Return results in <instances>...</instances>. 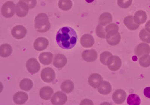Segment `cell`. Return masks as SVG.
<instances>
[{
	"instance_id": "3957f363",
	"label": "cell",
	"mask_w": 150,
	"mask_h": 105,
	"mask_svg": "<svg viewBox=\"0 0 150 105\" xmlns=\"http://www.w3.org/2000/svg\"><path fill=\"white\" fill-rule=\"evenodd\" d=\"M16 12V6L13 1L6 2L1 8V13L6 18H10L14 15Z\"/></svg>"
},
{
	"instance_id": "5bb4252c",
	"label": "cell",
	"mask_w": 150,
	"mask_h": 105,
	"mask_svg": "<svg viewBox=\"0 0 150 105\" xmlns=\"http://www.w3.org/2000/svg\"><path fill=\"white\" fill-rule=\"evenodd\" d=\"M80 43L84 48H89L94 45L95 40L93 36L89 34H85L81 38Z\"/></svg>"
},
{
	"instance_id": "83f0119b",
	"label": "cell",
	"mask_w": 150,
	"mask_h": 105,
	"mask_svg": "<svg viewBox=\"0 0 150 105\" xmlns=\"http://www.w3.org/2000/svg\"><path fill=\"white\" fill-rule=\"evenodd\" d=\"M33 81L30 79H23L20 83V88L23 91H30L33 87Z\"/></svg>"
},
{
	"instance_id": "ffe728a7",
	"label": "cell",
	"mask_w": 150,
	"mask_h": 105,
	"mask_svg": "<svg viewBox=\"0 0 150 105\" xmlns=\"http://www.w3.org/2000/svg\"><path fill=\"white\" fill-rule=\"evenodd\" d=\"M123 22L125 25L131 30L137 29L139 26L134 21V17L132 16H129L125 17L124 19Z\"/></svg>"
},
{
	"instance_id": "2e32d148",
	"label": "cell",
	"mask_w": 150,
	"mask_h": 105,
	"mask_svg": "<svg viewBox=\"0 0 150 105\" xmlns=\"http://www.w3.org/2000/svg\"><path fill=\"white\" fill-rule=\"evenodd\" d=\"M150 53V46L144 43L139 44L135 49V54L138 57L144 54H149Z\"/></svg>"
},
{
	"instance_id": "44dd1931",
	"label": "cell",
	"mask_w": 150,
	"mask_h": 105,
	"mask_svg": "<svg viewBox=\"0 0 150 105\" xmlns=\"http://www.w3.org/2000/svg\"><path fill=\"white\" fill-rule=\"evenodd\" d=\"M53 90L49 86L44 87L40 90V96L42 99L45 100H49L53 95Z\"/></svg>"
},
{
	"instance_id": "ba28073f",
	"label": "cell",
	"mask_w": 150,
	"mask_h": 105,
	"mask_svg": "<svg viewBox=\"0 0 150 105\" xmlns=\"http://www.w3.org/2000/svg\"><path fill=\"white\" fill-rule=\"evenodd\" d=\"M29 7L25 2L20 1L16 6V15L20 17H24L28 13Z\"/></svg>"
},
{
	"instance_id": "6da1fadb",
	"label": "cell",
	"mask_w": 150,
	"mask_h": 105,
	"mask_svg": "<svg viewBox=\"0 0 150 105\" xmlns=\"http://www.w3.org/2000/svg\"><path fill=\"white\" fill-rule=\"evenodd\" d=\"M78 36L74 29L71 27H64L60 29L56 35L58 45L64 49L73 48L77 43Z\"/></svg>"
},
{
	"instance_id": "8992f818",
	"label": "cell",
	"mask_w": 150,
	"mask_h": 105,
	"mask_svg": "<svg viewBox=\"0 0 150 105\" xmlns=\"http://www.w3.org/2000/svg\"><path fill=\"white\" fill-rule=\"evenodd\" d=\"M67 97L65 94L60 91H58L54 94L51 99V101L53 105H62L67 101Z\"/></svg>"
},
{
	"instance_id": "836d02e7",
	"label": "cell",
	"mask_w": 150,
	"mask_h": 105,
	"mask_svg": "<svg viewBox=\"0 0 150 105\" xmlns=\"http://www.w3.org/2000/svg\"><path fill=\"white\" fill-rule=\"evenodd\" d=\"M118 30H119V27L118 25L115 23L109 24L105 28V30L107 33L118 32Z\"/></svg>"
},
{
	"instance_id": "7c38bea8",
	"label": "cell",
	"mask_w": 150,
	"mask_h": 105,
	"mask_svg": "<svg viewBox=\"0 0 150 105\" xmlns=\"http://www.w3.org/2000/svg\"><path fill=\"white\" fill-rule=\"evenodd\" d=\"M102 77L98 73H94L91 74L88 78L89 85L94 88H98V87L103 82Z\"/></svg>"
},
{
	"instance_id": "7402d4cb",
	"label": "cell",
	"mask_w": 150,
	"mask_h": 105,
	"mask_svg": "<svg viewBox=\"0 0 150 105\" xmlns=\"http://www.w3.org/2000/svg\"><path fill=\"white\" fill-rule=\"evenodd\" d=\"M134 21L138 25L144 24L147 20V15L143 10H138L135 13L134 16Z\"/></svg>"
},
{
	"instance_id": "603a6c76",
	"label": "cell",
	"mask_w": 150,
	"mask_h": 105,
	"mask_svg": "<svg viewBox=\"0 0 150 105\" xmlns=\"http://www.w3.org/2000/svg\"><path fill=\"white\" fill-rule=\"evenodd\" d=\"M111 86L108 81H104L98 87V91L100 94L107 95L111 92Z\"/></svg>"
},
{
	"instance_id": "7a4b0ae2",
	"label": "cell",
	"mask_w": 150,
	"mask_h": 105,
	"mask_svg": "<svg viewBox=\"0 0 150 105\" xmlns=\"http://www.w3.org/2000/svg\"><path fill=\"white\" fill-rule=\"evenodd\" d=\"M35 27L39 33H45L50 30L51 24L48 16L45 13H41L36 16Z\"/></svg>"
},
{
	"instance_id": "74e56055",
	"label": "cell",
	"mask_w": 150,
	"mask_h": 105,
	"mask_svg": "<svg viewBox=\"0 0 150 105\" xmlns=\"http://www.w3.org/2000/svg\"><path fill=\"white\" fill-rule=\"evenodd\" d=\"M145 29L148 31V32L150 33V20L148 21L146 24H145Z\"/></svg>"
},
{
	"instance_id": "cb8c5ba5",
	"label": "cell",
	"mask_w": 150,
	"mask_h": 105,
	"mask_svg": "<svg viewBox=\"0 0 150 105\" xmlns=\"http://www.w3.org/2000/svg\"><path fill=\"white\" fill-rule=\"evenodd\" d=\"M12 52L13 49L8 44H4L0 47V56L2 57H8L11 56Z\"/></svg>"
},
{
	"instance_id": "52a82bcc",
	"label": "cell",
	"mask_w": 150,
	"mask_h": 105,
	"mask_svg": "<svg viewBox=\"0 0 150 105\" xmlns=\"http://www.w3.org/2000/svg\"><path fill=\"white\" fill-rule=\"evenodd\" d=\"M11 34L16 39H21L26 36L27 34V30L22 25H17L13 28Z\"/></svg>"
},
{
	"instance_id": "4316f807",
	"label": "cell",
	"mask_w": 150,
	"mask_h": 105,
	"mask_svg": "<svg viewBox=\"0 0 150 105\" xmlns=\"http://www.w3.org/2000/svg\"><path fill=\"white\" fill-rule=\"evenodd\" d=\"M113 55L109 51H104L100 56V61L103 64L108 66L111 62Z\"/></svg>"
},
{
	"instance_id": "d6986e66",
	"label": "cell",
	"mask_w": 150,
	"mask_h": 105,
	"mask_svg": "<svg viewBox=\"0 0 150 105\" xmlns=\"http://www.w3.org/2000/svg\"><path fill=\"white\" fill-rule=\"evenodd\" d=\"M53 55L51 52H43L39 56V59L41 63L44 65H49L52 62Z\"/></svg>"
},
{
	"instance_id": "9c48e42d",
	"label": "cell",
	"mask_w": 150,
	"mask_h": 105,
	"mask_svg": "<svg viewBox=\"0 0 150 105\" xmlns=\"http://www.w3.org/2000/svg\"><path fill=\"white\" fill-rule=\"evenodd\" d=\"M49 44L48 39L43 37H39L36 39L34 42V49L37 51H42L45 50Z\"/></svg>"
},
{
	"instance_id": "5b68a950",
	"label": "cell",
	"mask_w": 150,
	"mask_h": 105,
	"mask_svg": "<svg viewBox=\"0 0 150 105\" xmlns=\"http://www.w3.org/2000/svg\"><path fill=\"white\" fill-rule=\"evenodd\" d=\"M28 71L31 74L37 73L41 69V65L35 58H30L26 63Z\"/></svg>"
},
{
	"instance_id": "8d00e7d4",
	"label": "cell",
	"mask_w": 150,
	"mask_h": 105,
	"mask_svg": "<svg viewBox=\"0 0 150 105\" xmlns=\"http://www.w3.org/2000/svg\"><path fill=\"white\" fill-rule=\"evenodd\" d=\"M144 95L148 98H150V87H146L144 90Z\"/></svg>"
},
{
	"instance_id": "8fae6325",
	"label": "cell",
	"mask_w": 150,
	"mask_h": 105,
	"mask_svg": "<svg viewBox=\"0 0 150 105\" xmlns=\"http://www.w3.org/2000/svg\"><path fill=\"white\" fill-rule=\"evenodd\" d=\"M106 41L110 45L115 46L120 43L121 37L118 32L116 33H107Z\"/></svg>"
},
{
	"instance_id": "d590c367",
	"label": "cell",
	"mask_w": 150,
	"mask_h": 105,
	"mask_svg": "<svg viewBox=\"0 0 150 105\" xmlns=\"http://www.w3.org/2000/svg\"><path fill=\"white\" fill-rule=\"evenodd\" d=\"M20 1L25 2L28 6L30 9H33L36 6V0H20Z\"/></svg>"
},
{
	"instance_id": "30bf717a",
	"label": "cell",
	"mask_w": 150,
	"mask_h": 105,
	"mask_svg": "<svg viewBox=\"0 0 150 105\" xmlns=\"http://www.w3.org/2000/svg\"><path fill=\"white\" fill-rule=\"evenodd\" d=\"M127 94L124 90L122 89H117L116 90L113 95L112 99L113 101L117 104H122L125 101Z\"/></svg>"
},
{
	"instance_id": "4fadbf2b",
	"label": "cell",
	"mask_w": 150,
	"mask_h": 105,
	"mask_svg": "<svg viewBox=\"0 0 150 105\" xmlns=\"http://www.w3.org/2000/svg\"><path fill=\"white\" fill-rule=\"evenodd\" d=\"M83 60L87 62H93L95 61L97 58V53L93 49L84 51L82 53Z\"/></svg>"
},
{
	"instance_id": "d4e9b609",
	"label": "cell",
	"mask_w": 150,
	"mask_h": 105,
	"mask_svg": "<svg viewBox=\"0 0 150 105\" xmlns=\"http://www.w3.org/2000/svg\"><path fill=\"white\" fill-rule=\"evenodd\" d=\"M113 18L110 13H104L102 14L99 19V23L103 26H105L108 23L112 22Z\"/></svg>"
},
{
	"instance_id": "f35d334b",
	"label": "cell",
	"mask_w": 150,
	"mask_h": 105,
	"mask_svg": "<svg viewBox=\"0 0 150 105\" xmlns=\"http://www.w3.org/2000/svg\"><path fill=\"white\" fill-rule=\"evenodd\" d=\"M94 1V0H86V1L88 3H92V2H93Z\"/></svg>"
},
{
	"instance_id": "277c9868",
	"label": "cell",
	"mask_w": 150,
	"mask_h": 105,
	"mask_svg": "<svg viewBox=\"0 0 150 105\" xmlns=\"http://www.w3.org/2000/svg\"><path fill=\"white\" fill-rule=\"evenodd\" d=\"M41 78L46 83H51L55 80L56 73L55 71L50 67H46L41 72Z\"/></svg>"
},
{
	"instance_id": "f1b7e54d",
	"label": "cell",
	"mask_w": 150,
	"mask_h": 105,
	"mask_svg": "<svg viewBox=\"0 0 150 105\" xmlns=\"http://www.w3.org/2000/svg\"><path fill=\"white\" fill-rule=\"evenodd\" d=\"M73 3L71 0H59L58 6L63 11H68L71 8Z\"/></svg>"
},
{
	"instance_id": "e0dca14e",
	"label": "cell",
	"mask_w": 150,
	"mask_h": 105,
	"mask_svg": "<svg viewBox=\"0 0 150 105\" xmlns=\"http://www.w3.org/2000/svg\"><path fill=\"white\" fill-rule=\"evenodd\" d=\"M28 99V94L24 92H17L13 96L14 102L18 105H22L26 103Z\"/></svg>"
},
{
	"instance_id": "9a60e30c",
	"label": "cell",
	"mask_w": 150,
	"mask_h": 105,
	"mask_svg": "<svg viewBox=\"0 0 150 105\" xmlns=\"http://www.w3.org/2000/svg\"><path fill=\"white\" fill-rule=\"evenodd\" d=\"M67 63V58L64 55L58 54L55 56L53 65L55 67L60 69L64 67Z\"/></svg>"
},
{
	"instance_id": "e575fe53",
	"label": "cell",
	"mask_w": 150,
	"mask_h": 105,
	"mask_svg": "<svg viewBox=\"0 0 150 105\" xmlns=\"http://www.w3.org/2000/svg\"><path fill=\"white\" fill-rule=\"evenodd\" d=\"M132 3V0H117V5L121 8H127Z\"/></svg>"
},
{
	"instance_id": "ac0fdd59",
	"label": "cell",
	"mask_w": 150,
	"mask_h": 105,
	"mask_svg": "<svg viewBox=\"0 0 150 105\" xmlns=\"http://www.w3.org/2000/svg\"><path fill=\"white\" fill-rule=\"evenodd\" d=\"M122 66L121 58L117 56H113L110 63L108 65L109 69L112 71H116L120 69Z\"/></svg>"
},
{
	"instance_id": "1f68e13d",
	"label": "cell",
	"mask_w": 150,
	"mask_h": 105,
	"mask_svg": "<svg viewBox=\"0 0 150 105\" xmlns=\"http://www.w3.org/2000/svg\"><path fill=\"white\" fill-rule=\"evenodd\" d=\"M139 63L142 67H148L150 66V56L145 54L139 58Z\"/></svg>"
},
{
	"instance_id": "4dcf8cb0",
	"label": "cell",
	"mask_w": 150,
	"mask_h": 105,
	"mask_svg": "<svg viewBox=\"0 0 150 105\" xmlns=\"http://www.w3.org/2000/svg\"><path fill=\"white\" fill-rule=\"evenodd\" d=\"M139 38L141 41L147 43H150V33L146 29L141 30L139 34Z\"/></svg>"
},
{
	"instance_id": "f546056e",
	"label": "cell",
	"mask_w": 150,
	"mask_h": 105,
	"mask_svg": "<svg viewBox=\"0 0 150 105\" xmlns=\"http://www.w3.org/2000/svg\"><path fill=\"white\" fill-rule=\"evenodd\" d=\"M127 102L129 105H139L140 104L141 100L138 95L132 94L128 96Z\"/></svg>"
},
{
	"instance_id": "484cf974",
	"label": "cell",
	"mask_w": 150,
	"mask_h": 105,
	"mask_svg": "<svg viewBox=\"0 0 150 105\" xmlns=\"http://www.w3.org/2000/svg\"><path fill=\"white\" fill-rule=\"evenodd\" d=\"M74 84L69 80H65L61 85V89L64 92L69 93L71 92L74 89Z\"/></svg>"
},
{
	"instance_id": "d6a6232c",
	"label": "cell",
	"mask_w": 150,
	"mask_h": 105,
	"mask_svg": "<svg viewBox=\"0 0 150 105\" xmlns=\"http://www.w3.org/2000/svg\"><path fill=\"white\" fill-rule=\"evenodd\" d=\"M106 30L105 28L103 27V26L99 24L96 29V33L98 37L101 38H106Z\"/></svg>"
}]
</instances>
